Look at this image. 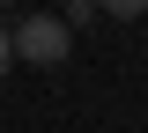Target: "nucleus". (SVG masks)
Returning a JSON list of instances; mask_svg holds the SVG:
<instances>
[{
    "label": "nucleus",
    "instance_id": "7ed1b4c3",
    "mask_svg": "<svg viewBox=\"0 0 148 133\" xmlns=\"http://www.w3.org/2000/svg\"><path fill=\"white\" fill-rule=\"evenodd\" d=\"M8 59H15V37H8V30H0V74H8Z\"/></svg>",
    "mask_w": 148,
    "mask_h": 133
},
{
    "label": "nucleus",
    "instance_id": "f257e3e1",
    "mask_svg": "<svg viewBox=\"0 0 148 133\" xmlns=\"http://www.w3.org/2000/svg\"><path fill=\"white\" fill-rule=\"evenodd\" d=\"M8 37H15V59H30V67H59L67 44H74V22H59V15H30L22 30H8Z\"/></svg>",
    "mask_w": 148,
    "mask_h": 133
},
{
    "label": "nucleus",
    "instance_id": "20e7f679",
    "mask_svg": "<svg viewBox=\"0 0 148 133\" xmlns=\"http://www.w3.org/2000/svg\"><path fill=\"white\" fill-rule=\"evenodd\" d=\"M0 8H8V0H0Z\"/></svg>",
    "mask_w": 148,
    "mask_h": 133
},
{
    "label": "nucleus",
    "instance_id": "f03ea898",
    "mask_svg": "<svg viewBox=\"0 0 148 133\" xmlns=\"http://www.w3.org/2000/svg\"><path fill=\"white\" fill-rule=\"evenodd\" d=\"M104 15H119V22H133V15H148V0H96Z\"/></svg>",
    "mask_w": 148,
    "mask_h": 133
}]
</instances>
